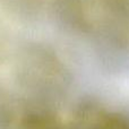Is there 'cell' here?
<instances>
[{"label": "cell", "instance_id": "2", "mask_svg": "<svg viewBox=\"0 0 129 129\" xmlns=\"http://www.w3.org/2000/svg\"><path fill=\"white\" fill-rule=\"evenodd\" d=\"M73 129H129V116L93 101H84L74 113Z\"/></svg>", "mask_w": 129, "mask_h": 129}, {"label": "cell", "instance_id": "1", "mask_svg": "<svg viewBox=\"0 0 129 129\" xmlns=\"http://www.w3.org/2000/svg\"><path fill=\"white\" fill-rule=\"evenodd\" d=\"M20 78L28 93L47 102L58 100L68 84L62 64L53 53L39 47L29 49L25 56Z\"/></svg>", "mask_w": 129, "mask_h": 129}]
</instances>
